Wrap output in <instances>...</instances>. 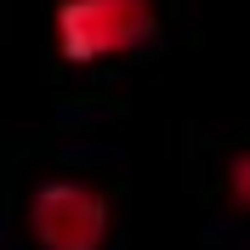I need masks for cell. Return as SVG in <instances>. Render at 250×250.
<instances>
[{"label":"cell","instance_id":"1","mask_svg":"<svg viewBox=\"0 0 250 250\" xmlns=\"http://www.w3.org/2000/svg\"><path fill=\"white\" fill-rule=\"evenodd\" d=\"M154 29H159L154 0H57V12H51L57 51L74 68H91V62L148 46Z\"/></svg>","mask_w":250,"mask_h":250},{"label":"cell","instance_id":"2","mask_svg":"<svg viewBox=\"0 0 250 250\" xmlns=\"http://www.w3.org/2000/svg\"><path fill=\"white\" fill-rule=\"evenodd\" d=\"M108 222H114V210L97 182L51 176L29 199V233L40 250H103L108 245Z\"/></svg>","mask_w":250,"mask_h":250},{"label":"cell","instance_id":"3","mask_svg":"<svg viewBox=\"0 0 250 250\" xmlns=\"http://www.w3.org/2000/svg\"><path fill=\"white\" fill-rule=\"evenodd\" d=\"M228 199H233L239 210H250V148L228 165Z\"/></svg>","mask_w":250,"mask_h":250}]
</instances>
